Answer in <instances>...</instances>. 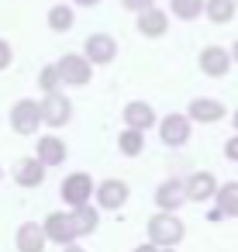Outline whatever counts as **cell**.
Listing matches in <instances>:
<instances>
[{
    "mask_svg": "<svg viewBox=\"0 0 238 252\" xmlns=\"http://www.w3.org/2000/svg\"><path fill=\"white\" fill-rule=\"evenodd\" d=\"M224 159H228V162H238V131L224 142Z\"/></svg>",
    "mask_w": 238,
    "mask_h": 252,
    "instance_id": "cell-27",
    "label": "cell"
},
{
    "mask_svg": "<svg viewBox=\"0 0 238 252\" xmlns=\"http://www.w3.org/2000/svg\"><path fill=\"white\" fill-rule=\"evenodd\" d=\"M93 197H97V207H100V211H121L124 200L131 197V187H128L124 180L111 176V180H104V183L93 187Z\"/></svg>",
    "mask_w": 238,
    "mask_h": 252,
    "instance_id": "cell-6",
    "label": "cell"
},
{
    "mask_svg": "<svg viewBox=\"0 0 238 252\" xmlns=\"http://www.w3.org/2000/svg\"><path fill=\"white\" fill-rule=\"evenodd\" d=\"M169 11L179 21H197L204 14V0H169Z\"/></svg>",
    "mask_w": 238,
    "mask_h": 252,
    "instance_id": "cell-24",
    "label": "cell"
},
{
    "mask_svg": "<svg viewBox=\"0 0 238 252\" xmlns=\"http://www.w3.org/2000/svg\"><path fill=\"white\" fill-rule=\"evenodd\" d=\"M231 63H238V38H235V45H231Z\"/></svg>",
    "mask_w": 238,
    "mask_h": 252,
    "instance_id": "cell-33",
    "label": "cell"
},
{
    "mask_svg": "<svg viewBox=\"0 0 238 252\" xmlns=\"http://www.w3.org/2000/svg\"><path fill=\"white\" fill-rule=\"evenodd\" d=\"M186 118H190V121H197V125H214V121L228 118V111H224V104H221V100H214V97H197V100H190Z\"/></svg>",
    "mask_w": 238,
    "mask_h": 252,
    "instance_id": "cell-12",
    "label": "cell"
},
{
    "mask_svg": "<svg viewBox=\"0 0 238 252\" xmlns=\"http://www.w3.org/2000/svg\"><path fill=\"white\" fill-rule=\"evenodd\" d=\"M38 125H42V104L38 100H31V97H25V100H18L14 107H11V131L14 135H35L38 131Z\"/></svg>",
    "mask_w": 238,
    "mask_h": 252,
    "instance_id": "cell-3",
    "label": "cell"
},
{
    "mask_svg": "<svg viewBox=\"0 0 238 252\" xmlns=\"http://www.w3.org/2000/svg\"><path fill=\"white\" fill-rule=\"evenodd\" d=\"M62 200H66V207H80V204L93 200V176L90 173H69L62 180Z\"/></svg>",
    "mask_w": 238,
    "mask_h": 252,
    "instance_id": "cell-7",
    "label": "cell"
},
{
    "mask_svg": "<svg viewBox=\"0 0 238 252\" xmlns=\"http://www.w3.org/2000/svg\"><path fill=\"white\" fill-rule=\"evenodd\" d=\"M14 183L18 187H42L45 183V162L38 156H28L14 166Z\"/></svg>",
    "mask_w": 238,
    "mask_h": 252,
    "instance_id": "cell-18",
    "label": "cell"
},
{
    "mask_svg": "<svg viewBox=\"0 0 238 252\" xmlns=\"http://www.w3.org/2000/svg\"><path fill=\"white\" fill-rule=\"evenodd\" d=\"M11 63H14V49H11V42H7V38H0V73H4Z\"/></svg>",
    "mask_w": 238,
    "mask_h": 252,
    "instance_id": "cell-26",
    "label": "cell"
},
{
    "mask_svg": "<svg viewBox=\"0 0 238 252\" xmlns=\"http://www.w3.org/2000/svg\"><path fill=\"white\" fill-rule=\"evenodd\" d=\"M159 125V138H162V145H169V149H179V145H186L190 142V131H193V121L186 118V114H166V118H159L155 121Z\"/></svg>",
    "mask_w": 238,
    "mask_h": 252,
    "instance_id": "cell-4",
    "label": "cell"
},
{
    "mask_svg": "<svg viewBox=\"0 0 238 252\" xmlns=\"http://www.w3.org/2000/svg\"><path fill=\"white\" fill-rule=\"evenodd\" d=\"M138 32L145 38H162L169 32V14L162 7H155V4L145 7V11H138Z\"/></svg>",
    "mask_w": 238,
    "mask_h": 252,
    "instance_id": "cell-15",
    "label": "cell"
},
{
    "mask_svg": "<svg viewBox=\"0 0 238 252\" xmlns=\"http://www.w3.org/2000/svg\"><path fill=\"white\" fill-rule=\"evenodd\" d=\"M73 4H80V7H97L100 0H73Z\"/></svg>",
    "mask_w": 238,
    "mask_h": 252,
    "instance_id": "cell-31",
    "label": "cell"
},
{
    "mask_svg": "<svg viewBox=\"0 0 238 252\" xmlns=\"http://www.w3.org/2000/svg\"><path fill=\"white\" fill-rule=\"evenodd\" d=\"M35 156L45 162V169H52V166H62V162H66L69 149H66V142H62V138H56V135H42V138H38Z\"/></svg>",
    "mask_w": 238,
    "mask_h": 252,
    "instance_id": "cell-17",
    "label": "cell"
},
{
    "mask_svg": "<svg viewBox=\"0 0 238 252\" xmlns=\"http://www.w3.org/2000/svg\"><path fill=\"white\" fill-rule=\"evenodd\" d=\"M0 180H4V169H0Z\"/></svg>",
    "mask_w": 238,
    "mask_h": 252,
    "instance_id": "cell-35",
    "label": "cell"
},
{
    "mask_svg": "<svg viewBox=\"0 0 238 252\" xmlns=\"http://www.w3.org/2000/svg\"><path fill=\"white\" fill-rule=\"evenodd\" d=\"M14 245H18V252H45V245H49L45 228H42L38 221H25V224H18Z\"/></svg>",
    "mask_w": 238,
    "mask_h": 252,
    "instance_id": "cell-14",
    "label": "cell"
},
{
    "mask_svg": "<svg viewBox=\"0 0 238 252\" xmlns=\"http://www.w3.org/2000/svg\"><path fill=\"white\" fill-rule=\"evenodd\" d=\"M121 121H124V128L149 131V128H155L159 114H155V107H152L149 100H131V104H124V111H121Z\"/></svg>",
    "mask_w": 238,
    "mask_h": 252,
    "instance_id": "cell-10",
    "label": "cell"
},
{
    "mask_svg": "<svg viewBox=\"0 0 238 252\" xmlns=\"http://www.w3.org/2000/svg\"><path fill=\"white\" fill-rule=\"evenodd\" d=\"M235 14H238L235 0H204V18L214 25H228Z\"/></svg>",
    "mask_w": 238,
    "mask_h": 252,
    "instance_id": "cell-21",
    "label": "cell"
},
{
    "mask_svg": "<svg viewBox=\"0 0 238 252\" xmlns=\"http://www.w3.org/2000/svg\"><path fill=\"white\" fill-rule=\"evenodd\" d=\"M56 69H59V80H62L66 87H87V83L93 80V63H90L83 52H66V56L56 63Z\"/></svg>",
    "mask_w": 238,
    "mask_h": 252,
    "instance_id": "cell-2",
    "label": "cell"
},
{
    "mask_svg": "<svg viewBox=\"0 0 238 252\" xmlns=\"http://www.w3.org/2000/svg\"><path fill=\"white\" fill-rule=\"evenodd\" d=\"M200 73L204 76H210V80H221L228 69H231V52L228 49H221V45H207V49H200Z\"/></svg>",
    "mask_w": 238,
    "mask_h": 252,
    "instance_id": "cell-9",
    "label": "cell"
},
{
    "mask_svg": "<svg viewBox=\"0 0 238 252\" xmlns=\"http://www.w3.org/2000/svg\"><path fill=\"white\" fill-rule=\"evenodd\" d=\"M183 204H186V190H183V180L169 176V180H162V183L155 187V207H159V211H179Z\"/></svg>",
    "mask_w": 238,
    "mask_h": 252,
    "instance_id": "cell-13",
    "label": "cell"
},
{
    "mask_svg": "<svg viewBox=\"0 0 238 252\" xmlns=\"http://www.w3.org/2000/svg\"><path fill=\"white\" fill-rule=\"evenodd\" d=\"M155 0H121V7L124 11H131V14H138V11H145V7H152Z\"/></svg>",
    "mask_w": 238,
    "mask_h": 252,
    "instance_id": "cell-28",
    "label": "cell"
},
{
    "mask_svg": "<svg viewBox=\"0 0 238 252\" xmlns=\"http://www.w3.org/2000/svg\"><path fill=\"white\" fill-rule=\"evenodd\" d=\"M38 87H42L45 94L59 90V87H62V80H59V69H56V66H45V69L38 73Z\"/></svg>",
    "mask_w": 238,
    "mask_h": 252,
    "instance_id": "cell-25",
    "label": "cell"
},
{
    "mask_svg": "<svg viewBox=\"0 0 238 252\" xmlns=\"http://www.w3.org/2000/svg\"><path fill=\"white\" fill-rule=\"evenodd\" d=\"M214 207H217L224 218H238V180L217 183V190H214Z\"/></svg>",
    "mask_w": 238,
    "mask_h": 252,
    "instance_id": "cell-20",
    "label": "cell"
},
{
    "mask_svg": "<svg viewBox=\"0 0 238 252\" xmlns=\"http://www.w3.org/2000/svg\"><path fill=\"white\" fill-rule=\"evenodd\" d=\"M231 128H235V131H238V107H235V111H231Z\"/></svg>",
    "mask_w": 238,
    "mask_h": 252,
    "instance_id": "cell-32",
    "label": "cell"
},
{
    "mask_svg": "<svg viewBox=\"0 0 238 252\" xmlns=\"http://www.w3.org/2000/svg\"><path fill=\"white\" fill-rule=\"evenodd\" d=\"M183 238H186V224L176 218V211H159L149 218V242H155L159 249L179 245Z\"/></svg>",
    "mask_w": 238,
    "mask_h": 252,
    "instance_id": "cell-1",
    "label": "cell"
},
{
    "mask_svg": "<svg viewBox=\"0 0 238 252\" xmlns=\"http://www.w3.org/2000/svg\"><path fill=\"white\" fill-rule=\"evenodd\" d=\"M83 56H87L93 66H107V63H114V56H118V42H114L111 35L97 32V35H90V38H87Z\"/></svg>",
    "mask_w": 238,
    "mask_h": 252,
    "instance_id": "cell-11",
    "label": "cell"
},
{
    "mask_svg": "<svg viewBox=\"0 0 238 252\" xmlns=\"http://www.w3.org/2000/svg\"><path fill=\"white\" fill-rule=\"evenodd\" d=\"M118 149H121V156H128V159L142 156V149H145V131H138V128H124V131L118 135Z\"/></svg>",
    "mask_w": 238,
    "mask_h": 252,
    "instance_id": "cell-22",
    "label": "cell"
},
{
    "mask_svg": "<svg viewBox=\"0 0 238 252\" xmlns=\"http://www.w3.org/2000/svg\"><path fill=\"white\" fill-rule=\"evenodd\" d=\"M69 218H73L80 238H87V235H93V231L100 228V207H93L90 200L80 204V207H69Z\"/></svg>",
    "mask_w": 238,
    "mask_h": 252,
    "instance_id": "cell-19",
    "label": "cell"
},
{
    "mask_svg": "<svg viewBox=\"0 0 238 252\" xmlns=\"http://www.w3.org/2000/svg\"><path fill=\"white\" fill-rule=\"evenodd\" d=\"M69 118H73V100H69L66 94L52 90V94L42 97V125H49V128H66Z\"/></svg>",
    "mask_w": 238,
    "mask_h": 252,
    "instance_id": "cell-5",
    "label": "cell"
},
{
    "mask_svg": "<svg viewBox=\"0 0 238 252\" xmlns=\"http://www.w3.org/2000/svg\"><path fill=\"white\" fill-rule=\"evenodd\" d=\"M62 252H87L83 245H76V242H69V245H62Z\"/></svg>",
    "mask_w": 238,
    "mask_h": 252,
    "instance_id": "cell-30",
    "label": "cell"
},
{
    "mask_svg": "<svg viewBox=\"0 0 238 252\" xmlns=\"http://www.w3.org/2000/svg\"><path fill=\"white\" fill-rule=\"evenodd\" d=\"M159 252H176V245H166V249H159Z\"/></svg>",
    "mask_w": 238,
    "mask_h": 252,
    "instance_id": "cell-34",
    "label": "cell"
},
{
    "mask_svg": "<svg viewBox=\"0 0 238 252\" xmlns=\"http://www.w3.org/2000/svg\"><path fill=\"white\" fill-rule=\"evenodd\" d=\"M183 190H186V200L207 204V200H214V190H217V176H214V173H193L190 180H183Z\"/></svg>",
    "mask_w": 238,
    "mask_h": 252,
    "instance_id": "cell-16",
    "label": "cell"
},
{
    "mask_svg": "<svg viewBox=\"0 0 238 252\" xmlns=\"http://www.w3.org/2000/svg\"><path fill=\"white\" fill-rule=\"evenodd\" d=\"M131 252H159V245H155V242H142V245H135Z\"/></svg>",
    "mask_w": 238,
    "mask_h": 252,
    "instance_id": "cell-29",
    "label": "cell"
},
{
    "mask_svg": "<svg viewBox=\"0 0 238 252\" xmlns=\"http://www.w3.org/2000/svg\"><path fill=\"white\" fill-rule=\"evenodd\" d=\"M42 228H45V238L56 242V245H69V242L80 238V235H76V224H73V218H69V211H52V214L42 221Z\"/></svg>",
    "mask_w": 238,
    "mask_h": 252,
    "instance_id": "cell-8",
    "label": "cell"
},
{
    "mask_svg": "<svg viewBox=\"0 0 238 252\" xmlns=\"http://www.w3.org/2000/svg\"><path fill=\"white\" fill-rule=\"evenodd\" d=\"M235 7H238V0H235Z\"/></svg>",
    "mask_w": 238,
    "mask_h": 252,
    "instance_id": "cell-36",
    "label": "cell"
},
{
    "mask_svg": "<svg viewBox=\"0 0 238 252\" xmlns=\"http://www.w3.org/2000/svg\"><path fill=\"white\" fill-rule=\"evenodd\" d=\"M45 21H49V28H52V32H59V35H62V32H69V28L76 25V14H73V7L56 4V7H49V18H45Z\"/></svg>",
    "mask_w": 238,
    "mask_h": 252,
    "instance_id": "cell-23",
    "label": "cell"
}]
</instances>
